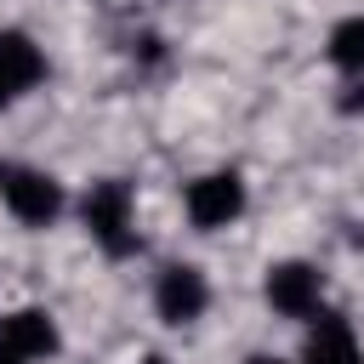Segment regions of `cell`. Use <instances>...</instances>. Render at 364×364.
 <instances>
[{"label":"cell","mask_w":364,"mask_h":364,"mask_svg":"<svg viewBox=\"0 0 364 364\" xmlns=\"http://www.w3.org/2000/svg\"><path fill=\"white\" fill-rule=\"evenodd\" d=\"M245 205H250V193H245V176L239 171H205V176H193L188 188H182V210H188V222L199 228V233H222V228H233L239 216H245Z\"/></svg>","instance_id":"obj_3"},{"label":"cell","mask_w":364,"mask_h":364,"mask_svg":"<svg viewBox=\"0 0 364 364\" xmlns=\"http://www.w3.org/2000/svg\"><path fill=\"white\" fill-rule=\"evenodd\" d=\"M142 364H171V358H159V353H154V358H142Z\"/></svg>","instance_id":"obj_13"},{"label":"cell","mask_w":364,"mask_h":364,"mask_svg":"<svg viewBox=\"0 0 364 364\" xmlns=\"http://www.w3.org/2000/svg\"><path fill=\"white\" fill-rule=\"evenodd\" d=\"M262 301L279 318H318L324 313V273L301 256H284L262 273Z\"/></svg>","instance_id":"obj_4"},{"label":"cell","mask_w":364,"mask_h":364,"mask_svg":"<svg viewBox=\"0 0 364 364\" xmlns=\"http://www.w3.org/2000/svg\"><path fill=\"white\" fill-rule=\"evenodd\" d=\"M205 307H210V279L193 267V262H171V267H159V279H154V313L165 318V324H199L205 318Z\"/></svg>","instance_id":"obj_5"},{"label":"cell","mask_w":364,"mask_h":364,"mask_svg":"<svg viewBox=\"0 0 364 364\" xmlns=\"http://www.w3.org/2000/svg\"><path fill=\"white\" fill-rule=\"evenodd\" d=\"M0 205L11 210V222L23 228H51L63 210H68V193L51 171H34V165H6L0 159Z\"/></svg>","instance_id":"obj_2"},{"label":"cell","mask_w":364,"mask_h":364,"mask_svg":"<svg viewBox=\"0 0 364 364\" xmlns=\"http://www.w3.org/2000/svg\"><path fill=\"white\" fill-rule=\"evenodd\" d=\"M0 341H11L28 364L63 353V330H57V318H51L46 307H17V313H6V318H0Z\"/></svg>","instance_id":"obj_8"},{"label":"cell","mask_w":364,"mask_h":364,"mask_svg":"<svg viewBox=\"0 0 364 364\" xmlns=\"http://www.w3.org/2000/svg\"><path fill=\"white\" fill-rule=\"evenodd\" d=\"M324 57H330V68H341V74L364 80V11H358V17L330 23V34H324Z\"/></svg>","instance_id":"obj_9"},{"label":"cell","mask_w":364,"mask_h":364,"mask_svg":"<svg viewBox=\"0 0 364 364\" xmlns=\"http://www.w3.org/2000/svg\"><path fill=\"white\" fill-rule=\"evenodd\" d=\"M301 364H364V341L341 313H318V318H307Z\"/></svg>","instance_id":"obj_7"},{"label":"cell","mask_w":364,"mask_h":364,"mask_svg":"<svg viewBox=\"0 0 364 364\" xmlns=\"http://www.w3.org/2000/svg\"><path fill=\"white\" fill-rule=\"evenodd\" d=\"M40 80H46V51L34 46V34L0 28V108L23 102Z\"/></svg>","instance_id":"obj_6"},{"label":"cell","mask_w":364,"mask_h":364,"mask_svg":"<svg viewBox=\"0 0 364 364\" xmlns=\"http://www.w3.org/2000/svg\"><path fill=\"white\" fill-rule=\"evenodd\" d=\"M80 222H85V233L102 256H131L136 250V193H131V182H119V176L91 182L80 193Z\"/></svg>","instance_id":"obj_1"},{"label":"cell","mask_w":364,"mask_h":364,"mask_svg":"<svg viewBox=\"0 0 364 364\" xmlns=\"http://www.w3.org/2000/svg\"><path fill=\"white\" fill-rule=\"evenodd\" d=\"M341 108H347V114H358V108H364V80H353V85H347V97H341Z\"/></svg>","instance_id":"obj_10"},{"label":"cell","mask_w":364,"mask_h":364,"mask_svg":"<svg viewBox=\"0 0 364 364\" xmlns=\"http://www.w3.org/2000/svg\"><path fill=\"white\" fill-rule=\"evenodd\" d=\"M0 364H28V358H23V353H17L11 341H0Z\"/></svg>","instance_id":"obj_11"},{"label":"cell","mask_w":364,"mask_h":364,"mask_svg":"<svg viewBox=\"0 0 364 364\" xmlns=\"http://www.w3.org/2000/svg\"><path fill=\"white\" fill-rule=\"evenodd\" d=\"M245 364H290V358H279V353H250Z\"/></svg>","instance_id":"obj_12"}]
</instances>
